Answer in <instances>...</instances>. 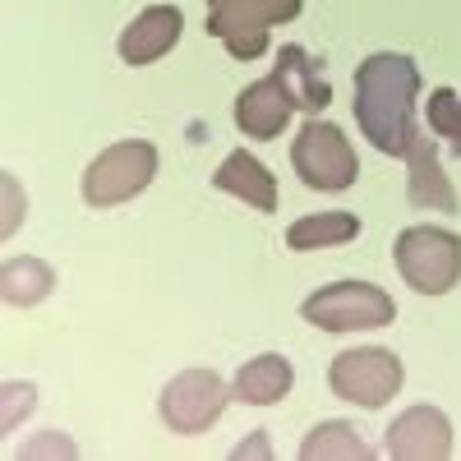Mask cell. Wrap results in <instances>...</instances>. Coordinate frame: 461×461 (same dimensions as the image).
<instances>
[{
  "label": "cell",
  "instance_id": "1",
  "mask_svg": "<svg viewBox=\"0 0 461 461\" xmlns=\"http://www.w3.org/2000/svg\"><path fill=\"white\" fill-rule=\"evenodd\" d=\"M415 97H420V65L411 56L374 51L360 60V69H356V125L378 152L406 158L411 139L420 134Z\"/></svg>",
  "mask_w": 461,
  "mask_h": 461
},
{
  "label": "cell",
  "instance_id": "2",
  "mask_svg": "<svg viewBox=\"0 0 461 461\" xmlns=\"http://www.w3.org/2000/svg\"><path fill=\"white\" fill-rule=\"evenodd\" d=\"M393 263L411 291L447 295L461 282V236L447 226H406L393 240Z\"/></svg>",
  "mask_w": 461,
  "mask_h": 461
},
{
  "label": "cell",
  "instance_id": "3",
  "mask_svg": "<svg viewBox=\"0 0 461 461\" xmlns=\"http://www.w3.org/2000/svg\"><path fill=\"white\" fill-rule=\"evenodd\" d=\"M158 176V148L148 139H121L102 148L84 171V203L88 208H121L130 199H139L143 189Z\"/></svg>",
  "mask_w": 461,
  "mask_h": 461
},
{
  "label": "cell",
  "instance_id": "4",
  "mask_svg": "<svg viewBox=\"0 0 461 461\" xmlns=\"http://www.w3.org/2000/svg\"><path fill=\"white\" fill-rule=\"evenodd\" d=\"M402 383H406V369L388 346H351V351L332 356V365H328L332 397L365 406V411H383L402 393Z\"/></svg>",
  "mask_w": 461,
  "mask_h": 461
},
{
  "label": "cell",
  "instance_id": "5",
  "mask_svg": "<svg viewBox=\"0 0 461 461\" xmlns=\"http://www.w3.org/2000/svg\"><path fill=\"white\" fill-rule=\"evenodd\" d=\"M304 10V0H208V37L236 56L258 60L267 51V32L291 23Z\"/></svg>",
  "mask_w": 461,
  "mask_h": 461
},
{
  "label": "cell",
  "instance_id": "6",
  "mask_svg": "<svg viewBox=\"0 0 461 461\" xmlns=\"http://www.w3.org/2000/svg\"><path fill=\"white\" fill-rule=\"evenodd\" d=\"M300 314L304 323L323 332H365V328H388L397 319V300L374 282H332L304 300Z\"/></svg>",
  "mask_w": 461,
  "mask_h": 461
},
{
  "label": "cell",
  "instance_id": "7",
  "mask_svg": "<svg viewBox=\"0 0 461 461\" xmlns=\"http://www.w3.org/2000/svg\"><path fill=\"white\" fill-rule=\"evenodd\" d=\"M291 167L295 176L310 185V189H323V194H341V189H351L356 176H360V158L351 139H346L332 121H304L295 143H291Z\"/></svg>",
  "mask_w": 461,
  "mask_h": 461
},
{
  "label": "cell",
  "instance_id": "8",
  "mask_svg": "<svg viewBox=\"0 0 461 461\" xmlns=\"http://www.w3.org/2000/svg\"><path fill=\"white\" fill-rule=\"evenodd\" d=\"M230 397H236V393H230L212 369H185V374H176L162 388L158 411H162V425L171 434L194 438V434H208L217 425Z\"/></svg>",
  "mask_w": 461,
  "mask_h": 461
},
{
  "label": "cell",
  "instance_id": "9",
  "mask_svg": "<svg viewBox=\"0 0 461 461\" xmlns=\"http://www.w3.org/2000/svg\"><path fill=\"white\" fill-rule=\"evenodd\" d=\"M383 452L397 461H443L452 456V420L438 406H411L388 425Z\"/></svg>",
  "mask_w": 461,
  "mask_h": 461
},
{
  "label": "cell",
  "instance_id": "10",
  "mask_svg": "<svg viewBox=\"0 0 461 461\" xmlns=\"http://www.w3.org/2000/svg\"><path fill=\"white\" fill-rule=\"evenodd\" d=\"M180 28H185V14L176 5H148V10H139L130 19V28L121 32V60L134 65V69L162 60L167 51H176Z\"/></svg>",
  "mask_w": 461,
  "mask_h": 461
},
{
  "label": "cell",
  "instance_id": "11",
  "mask_svg": "<svg viewBox=\"0 0 461 461\" xmlns=\"http://www.w3.org/2000/svg\"><path fill=\"white\" fill-rule=\"evenodd\" d=\"M291 111H295V102H291L286 84L277 79V74H267V79H254L249 88H240V97H236V130L245 139H277L286 130V121H291Z\"/></svg>",
  "mask_w": 461,
  "mask_h": 461
},
{
  "label": "cell",
  "instance_id": "12",
  "mask_svg": "<svg viewBox=\"0 0 461 461\" xmlns=\"http://www.w3.org/2000/svg\"><path fill=\"white\" fill-rule=\"evenodd\" d=\"M212 189L249 203L254 212H277V176L267 171L258 158H249V148L226 152L221 167L212 171Z\"/></svg>",
  "mask_w": 461,
  "mask_h": 461
},
{
  "label": "cell",
  "instance_id": "13",
  "mask_svg": "<svg viewBox=\"0 0 461 461\" xmlns=\"http://www.w3.org/2000/svg\"><path fill=\"white\" fill-rule=\"evenodd\" d=\"M406 199L415 208H434V212H456V189L452 180L443 176V162H438V152H434V139L425 134H415L411 148H406Z\"/></svg>",
  "mask_w": 461,
  "mask_h": 461
},
{
  "label": "cell",
  "instance_id": "14",
  "mask_svg": "<svg viewBox=\"0 0 461 461\" xmlns=\"http://www.w3.org/2000/svg\"><path fill=\"white\" fill-rule=\"evenodd\" d=\"M273 74L286 84V93H291L295 111H310V115H319V111L332 102V88H328V79H323L319 60H314L310 51H304V47H295V42L277 51Z\"/></svg>",
  "mask_w": 461,
  "mask_h": 461
},
{
  "label": "cell",
  "instance_id": "15",
  "mask_svg": "<svg viewBox=\"0 0 461 461\" xmlns=\"http://www.w3.org/2000/svg\"><path fill=\"white\" fill-rule=\"evenodd\" d=\"M291 383H295L291 360L277 356V351H267V356H254V360L240 365L230 393H236V402H245V406H277L291 393Z\"/></svg>",
  "mask_w": 461,
  "mask_h": 461
},
{
  "label": "cell",
  "instance_id": "16",
  "mask_svg": "<svg viewBox=\"0 0 461 461\" xmlns=\"http://www.w3.org/2000/svg\"><path fill=\"white\" fill-rule=\"evenodd\" d=\"M360 236V217L356 212H310V217H300L286 226V245L300 249V254H310V249H332V245H346V240H356Z\"/></svg>",
  "mask_w": 461,
  "mask_h": 461
},
{
  "label": "cell",
  "instance_id": "17",
  "mask_svg": "<svg viewBox=\"0 0 461 461\" xmlns=\"http://www.w3.org/2000/svg\"><path fill=\"white\" fill-rule=\"evenodd\" d=\"M51 286H56V273L42 258H10L5 273H0V295H5V304H14V310L42 304L51 295Z\"/></svg>",
  "mask_w": 461,
  "mask_h": 461
},
{
  "label": "cell",
  "instance_id": "18",
  "mask_svg": "<svg viewBox=\"0 0 461 461\" xmlns=\"http://www.w3.org/2000/svg\"><path fill=\"white\" fill-rule=\"evenodd\" d=\"M300 456L304 461H328V456H346V461H365V456H374L369 452V443L356 434V425H346V420H323V425H314L310 434H304V443H300Z\"/></svg>",
  "mask_w": 461,
  "mask_h": 461
},
{
  "label": "cell",
  "instance_id": "19",
  "mask_svg": "<svg viewBox=\"0 0 461 461\" xmlns=\"http://www.w3.org/2000/svg\"><path fill=\"white\" fill-rule=\"evenodd\" d=\"M425 115H429V130L438 139H447L452 152L461 158V93L456 88H434V97L425 102Z\"/></svg>",
  "mask_w": 461,
  "mask_h": 461
},
{
  "label": "cell",
  "instance_id": "20",
  "mask_svg": "<svg viewBox=\"0 0 461 461\" xmlns=\"http://www.w3.org/2000/svg\"><path fill=\"white\" fill-rule=\"evenodd\" d=\"M5 236H14V226H19V217H23V203H19V180L14 176H5Z\"/></svg>",
  "mask_w": 461,
  "mask_h": 461
}]
</instances>
